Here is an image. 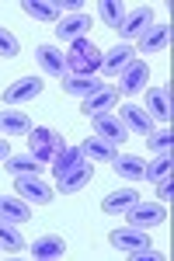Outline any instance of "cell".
Returning a JSON list of instances; mask_svg holds the SVG:
<instances>
[{
    "label": "cell",
    "mask_w": 174,
    "mask_h": 261,
    "mask_svg": "<svg viewBox=\"0 0 174 261\" xmlns=\"http://www.w3.org/2000/svg\"><path fill=\"white\" fill-rule=\"evenodd\" d=\"M118 119H122V125L129 129V133H154V119L146 115V108L143 105H122L118 108Z\"/></svg>",
    "instance_id": "obj_15"
},
{
    "label": "cell",
    "mask_w": 174,
    "mask_h": 261,
    "mask_svg": "<svg viewBox=\"0 0 174 261\" xmlns=\"http://www.w3.org/2000/svg\"><path fill=\"white\" fill-rule=\"evenodd\" d=\"M28 254H32V258H39V261H45V258H63V254H66V241H63V237H56V233H45V237H39V241L28 244Z\"/></svg>",
    "instance_id": "obj_19"
},
{
    "label": "cell",
    "mask_w": 174,
    "mask_h": 261,
    "mask_svg": "<svg viewBox=\"0 0 174 261\" xmlns=\"http://www.w3.org/2000/svg\"><path fill=\"white\" fill-rule=\"evenodd\" d=\"M101 45H94L91 39H77L66 49V70L70 73H97L101 70Z\"/></svg>",
    "instance_id": "obj_1"
},
{
    "label": "cell",
    "mask_w": 174,
    "mask_h": 261,
    "mask_svg": "<svg viewBox=\"0 0 174 261\" xmlns=\"http://www.w3.org/2000/svg\"><path fill=\"white\" fill-rule=\"evenodd\" d=\"M66 150V143H63V136L59 133H53V129H45V125H39V129H32L28 133V153L35 157V161H56L59 153Z\"/></svg>",
    "instance_id": "obj_2"
},
{
    "label": "cell",
    "mask_w": 174,
    "mask_h": 261,
    "mask_svg": "<svg viewBox=\"0 0 174 261\" xmlns=\"http://www.w3.org/2000/svg\"><path fill=\"white\" fill-rule=\"evenodd\" d=\"M35 125H32V119L24 115V112H18V108H4L0 112V133H7V136H28Z\"/></svg>",
    "instance_id": "obj_20"
},
{
    "label": "cell",
    "mask_w": 174,
    "mask_h": 261,
    "mask_svg": "<svg viewBox=\"0 0 174 261\" xmlns=\"http://www.w3.org/2000/svg\"><path fill=\"white\" fill-rule=\"evenodd\" d=\"M91 129H94V136H101L105 143H112V146H122V143L129 140V129L122 125L118 115L112 112H101V115H91Z\"/></svg>",
    "instance_id": "obj_5"
},
{
    "label": "cell",
    "mask_w": 174,
    "mask_h": 261,
    "mask_svg": "<svg viewBox=\"0 0 174 261\" xmlns=\"http://www.w3.org/2000/svg\"><path fill=\"white\" fill-rule=\"evenodd\" d=\"M129 258H133V261H164V254H160V251H154V247L146 244V247H136V251H129Z\"/></svg>",
    "instance_id": "obj_34"
},
{
    "label": "cell",
    "mask_w": 174,
    "mask_h": 261,
    "mask_svg": "<svg viewBox=\"0 0 174 261\" xmlns=\"http://www.w3.org/2000/svg\"><path fill=\"white\" fill-rule=\"evenodd\" d=\"M97 87H101V77H94V73H66L63 77V91L70 98H87Z\"/></svg>",
    "instance_id": "obj_18"
},
{
    "label": "cell",
    "mask_w": 174,
    "mask_h": 261,
    "mask_svg": "<svg viewBox=\"0 0 174 261\" xmlns=\"http://www.w3.org/2000/svg\"><path fill=\"white\" fill-rule=\"evenodd\" d=\"M171 199H174V181H171V174H167V178L157 181V202H160V205H171Z\"/></svg>",
    "instance_id": "obj_33"
},
{
    "label": "cell",
    "mask_w": 174,
    "mask_h": 261,
    "mask_svg": "<svg viewBox=\"0 0 174 261\" xmlns=\"http://www.w3.org/2000/svg\"><path fill=\"white\" fill-rule=\"evenodd\" d=\"M150 24H154V11L143 4V7H133V11H126V18H122V24H118V35H122L126 42L143 39V35L150 32Z\"/></svg>",
    "instance_id": "obj_6"
},
{
    "label": "cell",
    "mask_w": 174,
    "mask_h": 261,
    "mask_svg": "<svg viewBox=\"0 0 174 261\" xmlns=\"http://www.w3.org/2000/svg\"><path fill=\"white\" fill-rule=\"evenodd\" d=\"M143 167H146V164L139 161V157H133V153L112 161V171H115L118 178H126V181H143Z\"/></svg>",
    "instance_id": "obj_24"
},
{
    "label": "cell",
    "mask_w": 174,
    "mask_h": 261,
    "mask_svg": "<svg viewBox=\"0 0 174 261\" xmlns=\"http://www.w3.org/2000/svg\"><path fill=\"white\" fill-rule=\"evenodd\" d=\"M108 244L129 254V251H136V247H146V244H154V241H150V237H146V230H139V226H122V230H112Z\"/></svg>",
    "instance_id": "obj_16"
},
{
    "label": "cell",
    "mask_w": 174,
    "mask_h": 261,
    "mask_svg": "<svg viewBox=\"0 0 174 261\" xmlns=\"http://www.w3.org/2000/svg\"><path fill=\"white\" fill-rule=\"evenodd\" d=\"M42 94V77H18L4 91V105H24V101L39 98Z\"/></svg>",
    "instance_id": "obj_12"
},
{
    "label": "cell",
    "mask_w": 174,
    "mask_h": 261,
    "mask_svg": "<svg viewBox=\"0 0 174 261\" xmlns=\"http://www.w3.org/2000/svg\"><path fill=\"white\" fill-rule=\"evenodd\" d=\"M91 24H94V21L87 18L84 11H80V14H70V18H59V21H56V39H63V42H77V39H87V32H91Z\"/></svg>",
    "instance_id": "obj_14"
},
{
    "label": "cell",
    "mask_w": 174,
    "mask_h": 261,
    "mask_svg": "<svg viewBox=\"0 0 174 261\" xmlns=\"http://www.w3.org/2000/svg\"><path fill=\"white\" fill-rule=\"evenodd\" d=\"M53 7H56V11H66V14H80V0H59Z\"/></svg>",
    "instance_id": "obj_35"
},
{
    "label": "cell",
    "mask_w": 174,
    "mask_h": 261,
    "mask_svg": "<svg viewBox=\"0 0 174 261\" xmlns=\"http://www.w3.org/2000/svg\"><path fill=\"white\" fill-rule=\"evenodd\" d=\"M133 60H136V49L129 42H118V45H112V49L101 56V70H97V73H105V77H122V70Z\"/></svg>",
    "instance_id": "obj_7"
},
{
    "label": "cell",
    "mask_w": 174,
    "mask_h": 261,
    "mask_svg": "<svg viewBox=\"0 0 174 261\" xmlns=\"http://www.w3.org/2000/svg\"><path fill=\"white\" fill-rule=\"evenodd\" d=\"M14 192L28 205H49V202L56 199V188H49L39 174H21V178H14Z\"/></svg>",
    "instance_id": "obj_3"
},
{
    "label": "cell",
    "mask_w": 174,
    "mask_h": 261,
    "mask_svg": "<svg viewBox=\"0 0 174 261\" xmlns=\"http://www.w3.org/2000/svg\"><path fill=\"white\" fill-rule=\"evenodd\" d=\"M80 150H84V157L87 161H115L118 157V146H112V143H105L101 136H91V140H84L80 143Z\"/></svg>",
    "instance_id": "obj_23"
},
{
    "label": "cell",
    "mask_w": 174,
    "mask_h": 261,
    "mask_svg": "<svg viewBox=\"0 0 174 261\" xmlns=\"http://www.w3.org/2000/svg\"><path fill=\"white\" fill-rule=\"evenodd\" d=\"M11 157V146H7V140H0V161H7Z\"/></svg>",
    "instance_id": "obj_36"
},
{
    "label": "cell",
    "mask_w": 174,
    "mask_h": 261,
    "mask_svg": "<svg viewBox=\"0 0 174 261\" xmlns=\"http://www.w3.org/2000/svg\"><path fill=\"white\" fill-rule=\"evenodd\" d=\"M0 247H4V251H21V247H24V237H21L18 223L0 220Z\"/></svg>",
    "instance_id": "obj_28"
},
{
    "label": "cell",
    "mask_w": 174,
    "mask_h": 261,
    "mask_svg": "<svg viewBox=\"0 0 174 261\" xmlns=\"http://www.w3.org/2000/svg\"><path fill=\"white\" fill-rule=\"evenodd\" d=\"M21 11H24L28 18L42 21V24H56V21H59V11L53 7V4H42V0H24Z\"/></svg>",
    "instance_id": "obj_26"
},
{
    "label": "cell",
    "mask_w": 174,
    "mask_h": 261,
    "mask_svg": "<svg viewBox=\"0 0 174 261\" xmlns=\"http://www.w3.org/2000/svg\"><path fill=\"white\" fill-rule=\"evenodd\" d=\"M35 63H39V70L45 77H66L70 70H66V56L59 53L56 45H39L35 49Z\"/></svg>",
    "instance_id": "obj_13"
},
{
    "label": "cell",
    "mask_w": 174,
    "mask_h": 261,
    "mask_svg": "<svg viewBox=\"0 0 174 261\" xmlns=\"http://www.w3.org/2000/svg\"><path fill=\"white\" fill-rule=\"evenodd\" d=\"M0 220L21 226V223L32 220V209H28V202L18 199V195H0Z\"/></svg>",
    "instance_id": "obj_21"
},
{
    "label": "cell",
    "mask_w": 174,
    "mask_h": 261,
    "mask_svg": "<svg viewBox=\"0 0 174 261\" xmlns=\"http://www.w3.org/2000/svg\"><path fill=\"white\" fill-rule=\"evenodd\" d=\"M101 21L108 24V28H118L122 18H126V4H118V0H101Z\"/></svg>",
    "instance_id": "obj_30"
},
{
    "label": "cell",
    "mask_w": 174,
    "mask_h": 261,
    "mask_svg": "<svg viewBox=\"0 0 174 261\" xmlns=\"http://www.w3.org/2000/svg\"><path fill=\"white\" fill-rule=\"evenodd\" d=\"M171 45V24H150V32L139 39V49L143 53H160V49H167Z\"/></svg>",
    "instance_id": "obj_22"
},
{
    "label": "cell",
    "mask_w": 174,
    "mask_h": 261,
    "mask_svg": "<svg viewBox=\"0 0 174 261\" xmlns=\"http://www.w3.org/2000/svg\"><path fill=\"white\" fill-rule=\"evenodd\" d=\"M80 161H87V157H84V150H80V146H66V150L59 153L56 161H53V171H56V178H59V174H66V171H70L73 164H80Z\"/></svg>",
    "instance_id": "obj_29"
},
{
    "label": "cell",
    "mask_w": 174,
    "mask_h": 261,
    "mask_svg": "<svg viewBox=\"0 0 174 261\" xmlns=\"http://www.w3.org/2000/svg\"><path fill=\"white\" fill-rule=\"evenodd\" d=\"M91 178H94V164H91V161H80V164H73L66 174H59V178H56V192L73 195V192H80Z\"/></svg>",
    "instance_id": "obj_9"
},
{
    "label": "cell",
    "mask_w": 174,
    "mask_h": 261,
    "mask_svg": "<svg viewBox=\"0 0 174 261\" xmlns=\"http://www.w3.org/2000/svg\"><path fill=\"white\" fill-rule=\"evenodd\" d=\"M126 220L129 226H139V230H154L160 223H167V205H160V202H136L133 209L126 213Z\"/></svg>",
    "instance_id": "obj_4"
},
{
    "label": "cell",
    "mask_w": 174,
    "mask_h": 261,
    "mask_svg": "<svg viewBox=\"0 0 174 261\" xmlns=\"http://www.w3.org/2000/svg\"><path fill=\"white\" fill-rule=\"evenodd\" d=\"M150 84V66L143 60H133L122 70V84H118V94H139L143 87Z\"/></svg>",
    "instance_id": "obj_11"
},
{
    "label": "cell",
    "mask_w": 174,
    "mask_h": 261,
    "mask_svg": "<svg viewBox=\"0 0 174 261\" xmlns=\"http://www.w3.org/2000/svg\"><path fill=\"white\" fill-rule=\"evenodd\" d=\"M118 87H108V84H101L94 94H87V98H80V112L91 119V115H101V112H112V105H118Z\"/></svg>",
    "instance_id": "obj_8"
},
{
    "label": "cell",
    "mask_w": 174,
    "mask_h": 261,
    "mask_svg": "<svg viewBox=\"0 0 174 261\" xmlns=\"http://www.w3.org/2000/svg\"><path fill=\"white\" fill-rule=\"evenodd\" d=\"M146 115L154 122H164V125H171V87H150L146 91Z\"/></svg>",
    "instance_id": "obj_10"
},
{
    "label": "cell",
    "mask_w": 174,
    "mask_h": 261,
    "mask_svg": "<svg viewBox=\"0 0 174 261\" xmlns=\"http://www.w3.org/2000/svg\"><path fill=\"white\" fill-rule=\"evenodd\" d=\"M21 53V42L14 32H7V28H0V60H14Z\"/></svg>",
    "instance_id": "obj_31"
},
{
    "label": "cell",
    "mask_w": 174,
    "mask_h": 261,
    "mask_svg": "<svg viewBox=\"0 0 174 261\" xmlns=\"http://www.w3.org/2000/svg\"><path fill=\"white\" fill-rule=\"evenodd\" d=\"M136 202H139V192H136V188H118V192H112V195L101 199V209H105L108 216H126Z\"/></svg>",
    "instance_id": "obj_17"
},
{
    "label": "cell",
    "mask_w": 174,
    "mask_h": 261,
    "mask_svg": "<svg viewBox=\"0 0 174 261\" xmlns=\"http://www.w3.org/2000/svg\"><path fill=\"white\" fill-rule=\"evenodd\" d=\"M171 167H174V157H171V150H164V153H157L154 161L143 167V178L157 185L160 178H167V174H171Z\"/></svg>",
    "instance_id": "obj_25"
},
{
    "label": "cell",
    "mask_w": 174,
    "mask_h": 261,
    "mask_svg": "<svg viewBox=\"0 0 174 261\" xmlns=\"http://www.w3.org/2000/svg\"><path fill=\"white\" fill-rule=\"evenodd\" d=\"M4 167H7L14 178H21V174H39V171H42V161H35L32 153H18V157H7V161H4Z\"/></svg>",
    "instance_id": "obj_27"
},
{
    "label": "cell",
    "mask_w": 174,
    "mask_h": 261,
    "mask_svg": "<svg viewBox=\"0 0 174 261\" xmlns=\"http://www.w3.org/2000/svg\"><path fill=\"white\" fill-rule=\"evenodd\" d=\"M171 143H174V133H171V129H154V133L146 136V146H150L154 153H164V150H171Z\"/></svg>",
    "instance_id": "obj_32"
}]
</instances>
